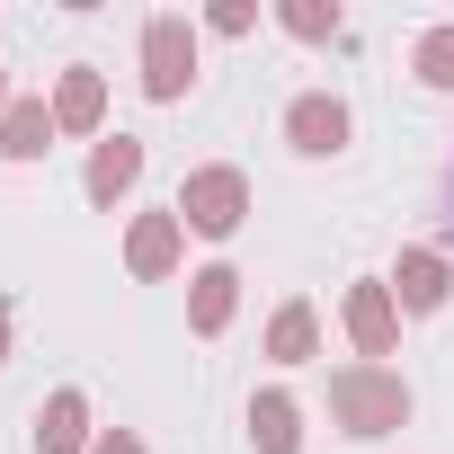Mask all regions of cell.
Wrapping results in <instances>:
<instances>
[{
    "label": "cell",
    "instance_id": "obj_1",
    "mask_svg": "<svg viewBox=\"0 0 454 454\" xmlns=\"http://www.w3.org/2000/svg\"><path fill=\"white\" fill-rule=\"evenodd\" d=\"M330 410H339L348 436H392L410 419V383L392 365H339L330 374Z\"/></svg>",
    "mask_w": 454,
    "mask_h": 454
},
{
    "label": "cell",
    "instance_id": "obj_7",
    "mask_svg": "<svg viewBox=\"0 0 454 454\" xmlns=\"http://www.w3.org/2000/svg\"><path fill=\"white\" fill-rule=\"evenodd\" d=\"M232 312H241V268H196L187 277V330L196 339H223Z\"/></svg>",
    "mask_w": 454,
    "mask_h": 454
},
{
    "label": "cell",
    "instance_id": "obj_8",
    "mask_svg": "<svg viewBox=\"0 0 454 454\" xmlns=\"http://www.w3.org/2000/svg\"><path fill=\"white\" fill-rule=\"evenodd\" d=\"M187 259V223L178 214H134V232H125V268L134 277H169Z\"/></svg>",
    "mask_w": 454,
    "mask_h": 454
},
{
    "label": "cell",
    "instance_id": "obj_14",
    "mask_svg": "<svg viewBox=\"0 0 454 454\" xmlns=\"http://www.w3.org/2000/svg\"><path fill=\"white\" fill-rule=\"evenodd\" d=\"M312 348H321V321H312V303H286V312L268 321V356H277V365H312Z\"/></svg>",
    "mask_w": 454,
    "mask_h": 454
},
{
    "label": "cell",
    "instance_id": "obj_5",
    "mask_svg": "<svg viewBox=\"0 0 454 454\" xmlns=\"http://www.w3.org/2000/svg\"><path fill=\"white\" fill-rule=\"evenodd\" d=\"M383 286H392V303H401V312H436V303L454 294V259H445V250H401Z\"/></svg>",
    "mask_w": 454,
    "mask_h": 454
},
{
    "label": "cell",
    "instance_id": "obj_13",
    "mask_svg": "<svg viewBox=\"0 0 454 454\" xmlns=\"http://www.w3.org/2000/svg\"><path fill=\"white\" fill-rule=\"evenodd\" d=\"M250 445H259V454H294V445H303L294 392H259V401H250Z\"/></svg>",
    "mask_w": 454,
    "mask_h": 454
},
{
    "label": "cell",
    "instance_id": "obj_10",
    "mask_svg": "<svg viewBox=\"0 0 454 454\" xmlns=\"http://www.w3.org/2000/svg\"><path fill=\"white\" fill-rule=\"evenodd\" d=\"M54 107L45 98H10V116H0V152H10V160H45L54 152Z\"/></svg>",
    "mask_w": 454,
    "mask_h": 454
},
{
    "label": "cell",
    "instance_id": "obj_17",
    "mask_svg": "<svg viewBox=\"0 0 454 454\" xmlns=\"http://www.w3.org/2000/svg\"><path fill=\"white\" fill-rule=\"evenodd\" d=\"M214 36H250L259 27V10H250V0H214V19H205Z\"/></svg>",
    "mask_w": 454,
    "mask_h": 454
},
{
    "label": "cell",
    "instance_id": "obj_6",
    "mask_svg": "<svg viewBox=\"0 0 454 454\" xmlns=\"http://www.w3.org/2000/svg\"><path fill=\"white\" fill-rule=\"evenodd\" d=\"M348 339H356L365 365L392 356V339H401V303H392V286H348Z\"/></svg>",
    "mask_w": 454,
    "mask_h": 454
},
{
    "label": "cell",
    "instance_id": "obj_15",
    "mask_svg": "<svg viewBox=\"0 0 454 454\" xmlns=\"http://www.w3.org/2000/svg\"><path fill=\"white\" fill-rule=\"evenodd\" d=\"M410 72H419L427 90H454V27H427L419 54H410Z\"/></svg>",
    "mask_w": 454,
    "mask_h": 454
},
{
    "label": "cell",
    "instance_id": "obj_16",
    "mask_svg": "<svg viewBox=\"0 0 454 454\" xmlns=\"http://www.w3.org/2000/svg\"><path fill=\"white\" fill-rule=\"evenodd\" d=\"M277 19H286V36H312L321 45V36H339V0H286Z\"/></svg>",
    "mask_w": 454,
    "mask_h": 454
},
{
    "label": "cell",
    "instance_id": "obj_12",
    "mask_svg": "<svg viewBox=\"0 0 454 454\" xmlns=\"http://www.w3.org/2000/svg\"><path fill=\"white\" fill-rule=\"evenodd\" d=\"M134 178H143V143H134V134H98V152H90V196L116 205Z\"/></svg>",
    "mask_w": 454,
    "mask_h": 454
},
{
    "label": "cell",
    "instance_id": "obj_11",
    "mask_svg": "<svg viewBox=\"0 0 454 454\" xmlns=\"http://www.w3.org/2000/svg\"><path fill=\"white\" fill-rule=\"evenodd\" d=\"M54 125L63 134H98L107 125V81L98 72H63L54 81Z\"/></svg>",
    "mask_w": 454,
    "mask_h": 454
},
{
    "label": "cell",
    "instance_id": "obj_2",
    "mask_svg": "<svg viewBox=\"0 0 454 454\" xmlns=\"http://www.w3.org/2000/svg\"><path fill=\"white\" fill-rule=\"evenodd\" d=\"M241 214H250V178L241 169H187V187H178V223L187 232H205V241H232L241 232Z\"/></svg>",
    "mask_w": 454,
    "mask_h": 454
},
{
    "label": "cell",
    "instance_id": "obj_3",
    "mask_svg": "<svg viewBox=\"0 0 454 454\" xmlns=\"http://www.w3.org/2000/svg\"><path fill=\"white\" fill-rule=\"evenodd\" d=\"M196 81V27L187 19H152L143 27V90L152 98H187Z\"/></svg>",
    "mask_w": 454,
    "mask_h": 454
},
{
    "label": "cell",
    "instance_id": "obj_18",
    "mask_svg": "<svg viewBox=\"0 0 454 454\" xmlns=\"http://www.w3.org/2000/svg\"><path fill=\"white\" fill-rule=\"evenodd\" d=\"M90 454H143V436H125V427H107V436H98Z\"/></svg>",
    "mask_w": 454,
    "mask_h": 454
},
{
    "label": "cell",
    "instance_id": "obj_20",
    "mask_svg": "<svg viewBox=\"0 0 454 454\" xmlns=\"http://www.w3.org/2000/svg\"><path fill=\"white\" fill-rule=\"evenodd\" d=\"M0 116H10V90H0Z\"/></svg>",
    "mask_w": 454,
    "mask_h": 454
},
{
    "label": "cell",
    "instance_id": "obj_9",
    "mask_svg": "<svg viewBox=\"0 0 454 454\" xmlns=\"http://www.w3.org/2000/svg\"><path fill=\"white\" fill-rule=\"evenodd\" d=\"M98 436H90V401L81 392H54L45 410H36V454H90Z\"/></svg>",
    "mask_w": 454,
    "mask_h": 454
},
{
    "label": "cell",
    "instance_id": "obj_19",
    "mask_svg": "<svg viewBox=\"0 0 454 454\" xmlns=\"http://www.w3.org/2000/svg\"><path fill=\"white\" fill-rule=\"evenodd\" d=\"M0 365H10V312H0Z\"/></svg>",
    "mask_w": 454,
    "mask_h": 454
},
{
    "label": "cell",
    "instance_id": "obj_21",
    "mask_svg": "<svg viewBox=\"0 0 454 454\" xmlns=\"http://www.w3.org/2000/svg\"><path fill=\"white\" fill-rule=\"evenodd\" d=\"M445 250H454V232H445Z\"/></svg>",
    "mask_w": 454,
    "mask_h": 454
},
{
    "label": "cell",
    "instance_id": "obj_4",
    "mask_svg": "<svg viewBox=\"0 0 454 454\" xmlns=\"http://www.w3.org/2000/svg\"><path fill=\"white\" fill-rule=\"evenodd\" d=\"M286 143H294L303 160H330V152H348V98H330V90L294 98V107H286Z\"/></svg>",
    "mask_w": 454,
    "mask_h": 454
}]
</instances>
